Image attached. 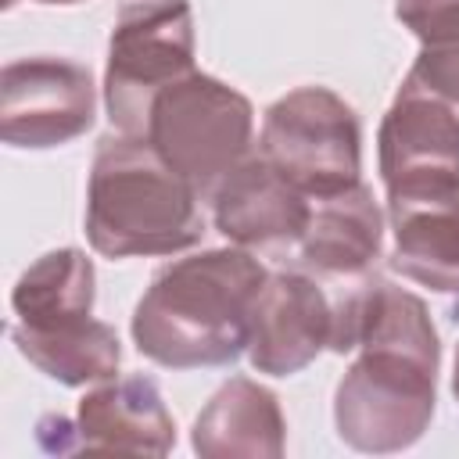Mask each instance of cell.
Masks as SVG:
<instances>
[{"label":"cell","mask_w":459,"mask_h":459,"mask_svg":"<svg viewBox=\"0 0 459 459\" xmlns=\"http://www.w3.org/2000/svg\"><path fill=\"white\" fill-rule=\"evenodd\" d=\"M330 351L355 362L333 391V423L355 452L412 448L434 420L441 341L423 298L391 280H359L333 301Z\"/></svg>","instance_id":"6da1fadb"},{"label":"cell","mask_w":459,"mask_h":459,"mask_svg":"<svg viewBox=\"0 0 459 459\" xmlns=\"http://www.w3.org/2000/svg\"><path fill=\"white\" fill-rule=\"evenodd\" d=\"M265 265L244 247H208L169 262L133 312V344L165 369L230 366L247 351Z\"/></svg>","instance_id":"7a4b0ae2"},{"label":"cell","mask_w":459,"mask_h":459,"mask_svg":"<svg viewBox=\"0 0 459 459\" xmlns=\"http://www.w3.org/2000/svg\"><path fill=\"white\" fill-rule=\"evenodd\" d=\"M201 194L140 136H100L86 183V237L104 258L179 255L201 244Z\"/></svg>","instance_id":"3957f363"},{"label":"cell","mask_w":459,"mask_h":459,"mask_svg":"<svg viewBox=\"0 0 459 459\" xmlns=\"http://www.w3.org/2000/svg\"><path fill=\"white\" fill-rule=\"evenodd\" d=\"M143 140L201 197H212V190L251 158L255 108L240 90L194 68L154 97Z\"/></svg>","instance_id":"277c9868"},{"label":"cell","mask_w":459,"mask_h":459,"mask_svg":"<svg viewBox=\"0 0 459 459\" xmlns=\"http://www.w3.org/2000/svg\"><path fill=\"white\" fill-rule=\"evenodd\" d=\"M258 154L312 201L362 183L359 115L326 86H298L269 104Z\"/></svg>","instance_id":"5b68a950"},{"label":"cell","mask_w":459,"mask_h":459,"mask_svg":"<svg viewBox=\"0 0 459 459\" xmlns=\"http://www.w3.org/2000/svg\"><path fill=\"white\" fill-rule=\"evenodd\" d=\"M194 11L186 0H136L115 18L104 68V108L115 133H147L154 97L194 72Z\"/></svg>","instance_id":"8992f818"},{"label":"cell","mask_w":459,"mask_h":459,"mask_svg":"<svg viewBox=\"0 0 459 459\" xmlns=\"http://www.w3.org/2000/svg\"><path fill=\"white\" fill-rule=\"evenodd\" d=\"M97 86L68 57H22L0 72V136L18 151H50L93 126Z\"/></svg>","instance_id":"52a82bcc"},{"label":"cell","mask_w":459,"mask_h":459,"mask_svg":"<svg viewBox=\"0 0 459 459\" xmlns=\"http://www.w3.org/2000/svg\"><path fill=\"white\" fill-rule=\"evenodd\" d=\"M333 341V301L308 273H269L247 330V359L258 373L294 377Z\"/></svg>","instance_id":"ba28073f"},{"label":"cell","mask_w":459,"mask_h":459,"mask_svg":"<svg viewBox=\"0 0 459 459\" xmlns=\"http://www.w3.org/2000/svg\"><path fill=\"white\" fill-rule=\"evenodd\" d=\"M384 190L459 179V104L405 75L377 133Z\"/></svg>","instance_id":"9c48e42d"},{"label":"cell","mask_w":459,"mask_h":459,"mask_svg":"<svg viewBox=\"0 0 459 459\" xmlns=\"http://www.w3.org/2000/svg\"><path fill=\"white\" fill-rule=\"evenodd\" d=\"M208 201L215 230L251 255H283L298 247L312 219V197L287 183L262 154L244 158Z\"/></svg>","instance_id":"30bf717a"},{"label":"cell","mask_w":459,"mask_h":459,"mask_svg":"<svg viewBox=\"0 0 459 459\" xmlns=\"http://www.w3.org/2000/svg\"><path fill=\"white\" fill-rule=\"evenodd\" d=\"M391 269L437 294H459V179L387 190Z\"/></svg>","instance_id":"8fae6325"},{"label":"cell","mask_w":459,"mask_h":459,"mask_svg":"<svg viewBox=\"0 0 459 459\" xmlns=\"http://www.w3.org/2000/svg\"><path fill=\"white\" fill-rule=\"evenodd\" d=\"M75 448L169 455L176 445V423L151 377H115L93 387L72 423Z\"/></svg>","instance_id":"7c38bea8"},{"label":"cell","mask_w":459,"mask_h":459,"mask_svg":"<svg viewBox=\"0 0 459 459\" xmlns=\"http://www.w3.org/2000/svg\"><path fill=\"white\" fill-rule=\"evenodd\" d=\"M384 255V212L366 183L319 197L298 240V262L316 280L359 283Z\"/></svg>","instance_id":"4fadbf2b"},{"label":"cell","mask_w":459,"mask_h":459,"mask_svg":"<svg viewBox=\"0 0 459 459\" xmlns=\"http://www.w3.org/2000/svg\"><path fill=\"white\" fill-rule=\"evenodd\" d=\"M190 445L204 459H280L287 420L269 387L251 377H230L197 412Z\"/></svg>","instance_id":"5bb4252c"},{"label":"cell","mask_w":459,"mask_h":459,"mask_svg":"<svg viewBox=\"0 0 459 459\" xmlns=\"http://www.w3.org/2000/svg\"><path fill=\"white\" fill-rule=\"evenodd\" d=\"M11 341L39 373H47L50 380H57L65 387L115 380L118 362H122L118 333L93 316L43 326V330H29V326L14 323Z\"/></svg>","instance_id":"9a60e30c"},{"label":"cell","mask_w":459,"mask_h":459,"mask_svg":"<svg viewBox=\"0 0 459 459\" xmlns=\"http://www.w3.org/2000/svg\"><path fill=\"white\" fill-rule=\"evenodd\" d=\"M97 298V273L86 251L57 247L36 258L11 290V308L18 326L43 330L72 319H86Z\"/></svg>","instance_id":"2e32d148"},{"label":"cell","mask_w":459,"mask_h":459,"mask_svg":"<svg viewBox=\"0 0 459 459\" xmlns=\"http://www.w3.org/2000/svg\"><path fill=\"white\" fill-rule=\"evenodd\" d=\"M394 18L420 39L409 75L459 104V0H398Z\"/></svg>","instance_id":"e0dca14e"},{"label":"cell","mask_w":459,"mask_h":459,"mask_svg":"<svg viewBox=\"0 0 459 459\" xmlns=\"http://www.w3.org/2000/svg\"><path fill=\"white\" fill-rule=\"evenodd\" d=\"M452 394L459 402V344H455V369H452Z\"/></svg>","instance_id":"ac0fdd59"},{"label":"cell","mask_w":459,"mask_h":459,"mask_svg":"<svg viewBox=\"0 0 459 459\" xmlns=\"http://www.w3.org/2000/svg\"><path fill=\"white\" fill-rule=\"evenodd\" d=\"M39 4H79V0H39Z\"/></svg>","instance_id":"d6986e66"},{"label":"cell","mask_w":459,"mask_h":459,"mask_svg":"<svg viewBox=\"0 0 459 459\" xmlns=\"http://www.w3.org/2000/svg\"><path fill=\"white\" fill-rule=\"evenodd\" d=\"M14 4H18V0H4V7H14Z\"/></svg>","instance_id":"ffe728a7"}]
</instances>
